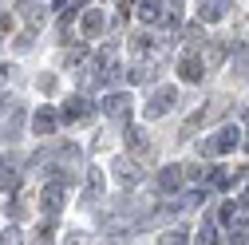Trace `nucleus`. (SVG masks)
<instances>
[{
	"label": "nucleus",
	"instance_id": "15",
	"mask_svg": "<svg viewBox=\"0 0 249 245\" xmlns=\"http://www.w3.org/2000/svg\"><path fill=\"white\" fill-rule=\"evenodd\" d=\"M20 12H24V24L32 28V32H36V28L44 24V16H48V12L40 8V4H32V0H24V4H20Z\"/></svg>",
	"mask_w": 249,
	"mask_h": 245
},
{
	"label": "nucleus",
	"instance_id": "20",
	"mask_svg": "<svg viewBox=\"0 0 249 245\" xmlns=\"http://www.w3.org/2000/svg\"><path fill=\"white\" fill-rule=\"evenodd\" d=\"M233 206H237V202H222V210H217V222H222L226 229H230V226H233V218H237V210H233Z\"/></svg>",
	"mask_w": 249,
	"mask_h": 245
},
{
	"label": "nucleus",
	"instance_id": "7",
	"mask_svg": "<svg viewBox=\"0 0 249 245\" xmlns=\"http://www.w3.org/2000/svg\"><path fill=\"white\" fill-rule=\"evenodd\" d=\"M178 75H182L186 83H198V79L206 75V59H202L198 52H186V55L178 59Z\"/></svg>",
	"mask_w": 249,
	"mask_h": 245
},
{
	"label": "nucleus",
	"instance_id": "14",
	"mask_svg": "<svg viewBox=\"0 0 249 245\" xmlns=\"http://www.w3.org/2000/svg\"><path fill=\"white\" fill-rule=\"evenodd\" d=\"M135 16L142 24H159L162 20V0H135Z\"/></svg>",
	"mask_w": 249,
	"mask_h": 245
},
{
	"label": "nucleus",
	"instance_id": "2",
	"mask_svg": "<svg viewBox=\"0 0 249 245\" xmlns=\"http://www.w3.org/2000/svg\"><path fill=\"white\" fill-rule=\"evenodd\" d=\"M64 198H68V178H52L44 186V194H40V206H44L48 218H55V213L64 210Z\"/></svg>",
	"mask_w": 249,
	"mask_h": 245
},
{
	"label": "nucleus",
	"instance_id": "3",
	"mask_svg": "<svg viewBox=\"0 0 249 245\" xmlns=\"http://www.w3.org/2000/svg\"><path fill=\"white\" fill-rule=\"evenodd\" d=\"M59 115H64V122H79L83 127V122H91V115H95V103H91L87 95H71Z\"/></svg>",
	"mask_w": 249,
	"mask_h": 245
},
{
	"label": "nucleus",
	"instance_id": "6",
	"mask_svg": "<svg viewBox=\"0 0 249 245\" xmlns=\"http://www.w3.org/2000/svg\"><path fill=\"white\" fill-rule=\"evenodd\" d=\"M127 150L135 158H142V162H150L154 158V146H150V135L142 131V127H127Z\"/></svg>",
	"mask_w": 249,
	"mask_h": 245
},
{
	"label": "nucleus",
	"instance_id": "27",
	"mask_svg": "<svg viewBox=\"0 0 249 245\" xmlns=\"http://www.w3.org/2000/svg\"><path fill=\"white\" fill-rule=\"evenodd\" d=\"M52 233H55V226H52V222H44V226L36 229V241H52Z\"/></svg>",
	"mask_w": 249,
	"mask_h": 245
},
{
	"label": "nucleus",
	"instance_id": "17",
	"mask_svg": "<svg viewBox=\"0 0 249 245\" xmlns=\"http://www.w3.org/2000/svg\"><path fill=\"white\" fill-rule=\"evenodd\" d=\"M230 241H249V218H233V226H230Z\"/></svg>",
	"mask_w": 249,
	"mask_h": 245
},
{
	"label": "nucleus",
	"instance_id": "13",
	"mask_svg": "<svg viewBox=\"0 0 249 245\" xmlns=\"http://www.w3.org/2000/svg\"><path fill=\"white\" fill-rule=\"evenodd\" d=\"M99 194H103V170H99V166H91V170H87V182H83V194H79V202H83V206H91Z\"/></svg>",
	"mask_w": 249,
	"mask_h": 245
},
{
	"label": "nucleus",
	"instance_id": "25",
	"mask_svg": "<svg viewBox=\"0 0 249 245\" xmlns=\"http://www.w3.org/2000/svg\"><path fill=\"white\" fill-rule=\"evenodd\" d=\"M36 87L44 91V95H52V91H55V75H40V79H36Z\"/></svg>",
	"mask_w": 249,
	"mask_h": 245
},
{
	"label": "nucleus",
	"instance_id": "4",
	"mask_svg": "<svg viewBox=\"0 0 249 245\" xmlns=\"http://www.w3.org/2000/svg\"><path fill=\"white\" fill-rule=\"evenodd\" d=\"M174 103H178V91L166 83V87H159L150 95V103H146V119H162L166 111H174Z\"/></svg>",
	"mask_w": 249,
	"mask_h": 245
},
{
	"label": "nucleus",
	"instance_id": "8",
	"mask_svg": "<svg viewBox=\"0 0 249 245\" xmlns=\"http://www.w3.org/2000/svg\"><path fill=\"white\" fill-rule=\"evenodd\" d=\"M230 16V0H198V20L202 24H217Z\"/></svg>",
	"mask_w": 249,
	"mask_h": 245
},
{
	"label": "nucleus",
	"instance_id": "18",
	"mask_svg": "<svg viewBox=\"0 0 249 245\" xmlns=\"http://www.w3.org/2000/svg\"><path fill=\"white\" fill-rule=\"evenodd\" d=\"M131 48H135V55H146V52L154 48V40H150L146 32H135V36H131Z\"/></svg>",
	"mask_w": 249,
	"mask_h": 245
},
{
	"label": "nucleus",
	"instance_id": "23",
	"mask_svg": "<svg viewBox=\"0 0 249 245\" xmlns=\"http://www.w3.org/2000/svg\"><path fill=\"white\" fill-rule=\"evenodd\" d=\"M127 79H131V83H146V79H150V68H142V64H135V68L127 71Z\"/></svg>",
	"mask_w": 249,
	"mask_h": 245
},
{
	"label": "nucleus",
	"instance_id": "22",
	"mask_svg": "<svg viewBox=\"0 0 249 245\" xmlns=\"http://www.w3.org/2000/svg\"><path fill=\"white\" fill-rule=\"evenodd\" d=\"M20 182V174L16 170H8V166H0V190H8V186H16Z\"/></svg>",
	"mask_w": 249,
	"mask_h": 245
},
{
	"label": "nucleus",
	"instance_id": "28",
	"mask_svg": "<svg viewBox=\"0 0 249 245\" xmlns=\"http://www.w3.org/2000/svg\"><path fill=\"white\" fill-rule=\"evenodd\" d=\"M4 241H20V229H4V233H0V245H4Z\"/></svg>",
	"mask_w": 249,
	"mask_h": 245
},
{
	"label": "nucleus",
	"instance_id": "21",
	"mask_svg": "<svg viewBox=\"0 0 249 245\" xmlns=\"http://www.w3.org/2000/svg\"><path fill=\"white\" fill-rule=\"evenodd\" d=\"M233 68H237V71L249 68V48H245V44H237V52H233Z\"/></svg>",
	"mask_w": 249,
	"mask_h": 245
},
{
	"label": "nucleus",
	"instance_id": "19",
	"mask_svg": "<svg viewBox=\"0 0 249 245\" xmlns=\"http://www.w3.org/2000/svg\"><path fill=\"white\" fill-rule=\"evenodd\" d=\"M206 48H210V52L202 55V59H206V68H213V64H222V55H226V44H206Z\"/></svg>",
	"mask_w": 249,
	"mask_h": 245
},
{
	"label": "nucleus",
	"instance_id": "16",
	"mask_svg": "<svg viewBox=\"0 0 249 245\" xmlns=\"http://www.w3.org/2000/svg\"><path fill=\"white\" fill-rule=\"evenodd\" d=\"M194 241H202V245L217 241V222H213V218H202V226H198V237H194Z\"/></svg>",
	"mask_w": 249,
	"mask_h": 245
},
{
	"label": "nucleus",
	"instance_id": "9",
	"mask_svg": "<svg viewBox=\"0 0 249 245\" xmlns=\"http://www.w3.org/2000/svg\"><path fill=\"white\" fill-rule=\"evenodd\" d=\"M131 107H135V103H131L127 91H115V95H107V99H103V115H107V119H127V115H131Z\"/></svg>",
	"mask_w": 249,
	"mask_h": 245
},
{
	"label": "nucleus",
	"instance_id": "31",
	"mask_svg": "<svg viewBox=\"0 0 249 245\" xmlns=\"http://www.w3.org/2000/svg\"><path fill=\"white\" fill-rule=\"evenodd\" d=\"M241 146H245V150H249V135H245V142H241Z\"/></svg>",
	"mask_w": 249,
	"mask_h": 245
},
{
	"label": "nucleus",
	"instance_id": "24",
	"mask_svg": "<svg viewBox=\"0 0 249 245\" xmlns=\"http://www.w3.org/2000/svg\"><path fill=\"white\" fill-rule=\"evenodd\" d=\"M20 111H24V107H16V115L8 119V127H4V139H16V135H20Z\"/></svg>",
	"mask_w": 249,
	"mask_h": 245
},
{
	"label": "nucleus",
	"instance_id": "11",
	"mask_svg": "<svg viewBox=\"0 0 249 245\" xmlns=\"http://www.w3.org/2000/svg\"><path fill=\"white\" fill-rule=\"evenodd\" d=\"M59 119H64V115H55L52 107H40V111L32 115V131H36V135L44 139V135H52V131L59 127Z\"/></svg>",
	"mask_w": 249,
	"mask_h": 245
},
{
	"label": "nucleus",
	"instance_id": "5",
	"mask_svg": "<svg viewBox=\"0 0 249 245\" xmlns=\"http://www.w3.org/2000/svg\"><path fill=\"white\" fill-rule=\"evenodd\" d=\"M186 178H190V174H186V166H162L159 178H154V190H159V194H174V190H182Z\"/></svg>",
	"mask_w": 249,
	"mask_h": 245
},
{
	"label": "nucleus",
	"instance_id": "1",
	"mask_svg": "<svg viewBox=\"0 0 249 245\" xmlns=\"http://www.w3.org/2000/svg\"><path fill=\"white\" fill-rule=\"evenodd\" d=\"M237 142H241L237 127H226V131H217V135L202 139V142H198V155H202V158H217V155H230Z\"/></svg>",
	"mask_w": 249,
	"mask_h": 245
},
{
	"label": "nucleus",
	"instance_id": "29",
	"mask_svg": "<svg viewBox=\"0 0 249 245\" xmlns=\"http://www.w3.org/2000/svg\"><path fill=\"white\" fill-rule=\"evenodd\" d=\"M64 4H68V0H52V12H64Z\"/></svg>",
	"mask_w": 249,
	"mask_h": 245
},
{
	"label": "nucleus",
	"instance_id": "26",
	"mask_svg": "<svg viewBox=\"0 0 249 245\" xmlns=\"http://www.w3.org/2000/svg\"><path fill=\"white\" fill-rule=\"evenodd\" d=\"M162 241H166V245H170V241H174V245H182V241H190V237H186V229H178V226H174V229H170Z\"/></svg>",
	"mask_w": 249,
	"mask_h": 245
},
{
	"label": "nucleus",
	"instance_id": "30",
	"mask_svg": "<svg viewBox=\"0 0 249 245\" xmlns=\"http://www.w3.org/2000/svg\"><path fill=\"white\" fill-rule=\"evenodd\" d=\"M237 206H245V210H249V190H245V194L237 198Z\"/></svg>",
	"mask_w": 249,
	"mask_h": 245
},
{
	"label": "nucleus",
	"instance_id": "10",
	"mask_svg": "<svg viewBox=\"0 0 249 245\" xmlns=\"http://www.w3.org/2000/svg\"><path fill=\"white\" fill-rule=\"evenodd\" d=\"M111 174L123 182V186H135V182L142 178V166H135L131 158H115V162H111Z\"/></svg>",
	"mask_w": 249,
	"mask_h": 245
},
{
	"label": "nucleus",
	"instance_id": "12",
	"mask_svg": "<svg viewBox=\"0 0 249 245\" xmlns=\"http://www.w3.org/2000/svg\"><path fill=\"white\" fill-rule=\"evenodd\" d=\"M79 32H83L87 40L103 36V32H107V20H103V12H99V8H87V12H83V24H79Z\"/></svg>",
	"mask_w": 249,
	"mask_h": 245
}]
</instances>
